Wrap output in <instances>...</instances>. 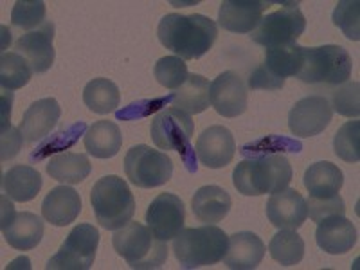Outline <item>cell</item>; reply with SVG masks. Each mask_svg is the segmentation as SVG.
I'll list each match as a JSON object with an SVG mask.
<instances>
[{"label":"cell","instance_id":"obj_26","mask_svg":"<svg viewBox=\"0 0 360 270\" xmlns=\"http://www.w3.org/2000/svg\"><path fill=\"white\" fill-rule=\"evenodd\" d=\"M45 172L51 179L62 182V184H79L85 179H89L92 172V164L89 157L83 153H56L51 157L45 164Z\"/></svg>","mask_w":360,"mask_h":270},{"label":"cell","instance_id":"obj_39","mask_svg":"<svg viewBox=\"0 0 360 270\" xmlns=\"http://www.w3.org/2000/svg\"><path fill=\"white\" fill-rule=\"evenodd\" d=\"M359 82H346L332 92V110L346 117H359L360 94Z\"/></svg>","mask_w":360,"mask_h":270},{"label":"cell","instance_id":"obj_3","mask_svg":"<svg viewBox=\"0 0 360 270\" xmlns=\"http://www.w3.org/2000/svg\"><path fill=\"white\" fill-rule=\"evenodd\" d=\"M229 236L214 224L182 229L173 238V252L182 269L217 265L227 252Z\"/></svg>","mask_w":360,"mask_h":270},{"label":"cell","instance_id":"obj_38","mask_svg":"<svg viewBox=\"0 0 360 270\" xmlns=\"http://www.w3.org/2000/svg\"><path fill=\"white\" fill-rule=\"evenodd\" d=\"M360 2L359 0H340L333 11V24L352 41L360 40Z\"/></svg>","mask_w":360,"mask_h":270},{"label":"cell","instance_id":"obj_20","mask_svg":"<svg viewBox=\"0 0 360 270\" xmlns=\"http://www.w3.org/2000/svg\"><path fill=\"white\" fill-rule=\"evenodd\" d=\"M315 242L328 254H346L356 243V229L344 214L328 217L317 224Z\"/></svg>","mask_w":360,"mask_h":270},{"label":"cell","instance_id":"obj_35","mask_svg":"<svg viewBox=\"0 0 360 270\" xmlns=\"http://www.w3.org/2000/svg\"><path fill=\"white\" fill-rule=\"evenodd\" d=\"M45 2L41 0H18L13 6V27L24 29L25 33L34 31L45 24Z\"/></svg>","mask_w":360,"mask_h":270},{"label":"cell","instance_id":"obj_5","mask_svg":"<svg viewBox=\"0 0 360 270\" xmlns=\"http://www.w3.org/2000/svg\"><path fill=\"white\" fill-rule=\"evenodd\" d=\"M90 204L96 220L107 231L121 229L135 214L134 195L124 179L117 175H107L96 182L90 193Z\"/></svg>","mask_w":360,"mask_h":270},{"label":"cell","instance_id":"obj_34","mask_svg":"<svg viewBox=\"0 0 360 270\" xmlns=\"http://www.w3.org/2000/svg\"><path fill=\"white\" fill-rule=\"evenodd\" d=\"M303 150V144L295 139H288L283 135H266L263 139L254 141V143L245 144L240 148V152L245 157H262L272 155V153H299Z\"/></svg>","mask_w":360,"mask_h":270},{"label":"cell","instance_id":"obj_9","mask_svg":"<svg viewBox=\"0 0 360 270\" xmlns=\"http://www.w3.org/2000/svg\"><path fill=\"white\" fill-rule=\"evenodd\" d=\"M124 173L131 184L143 189L159 188L173 175V160L164 152L137 144L124 157Z\"/></svg>","mask_w":360,"mask_h":270},{"label":"cell","instance_id":"obj_41","mask_svg":"<svg viewBox=\"0 0 360 270\" xmlns=\"http://www.w3.org/2000/svg\"><path fill=\"white\" fill-rule=\"evenodd\" d=\"M173 96H166V98H157V99H141L137 103H131L128 107H124L123 110L115 112V117L121 121H134V119H141L146 117V115L153 114V112L160 110L166 105H172Z\"/></svg>","mask_w":360,"mask_h":270},{"label":"cell","instance_id":"obj_37","mask_svg":"<svg viewBox=\"0 0 360 270\" xmlns=\"http://www.w3.org/2000/svg\"><path fill=\"white\" fill-rule=\"evenodd\" d=\"M157 82L169 90H176L188 79V65L179 56H164L155 63L153 69Z\"/></svg>","mask_w":360,"mask_h":270},{"label":"cell","instance_id":"obj_33","mask_svg":"<svg viewBox=\"0 0 360 270\" xmlns=\"http://www.w3.org/2000/svg\"><path fill=\"white\" fill-rule=\"evenodd\" d=\"M86 124L83 121L70 124L65 130L58 131V134L51 135L49 139H45L40 146L31 153V160H41L49 155H56V153H62L63 150H69L74 144L78 143L79 137L86 134Z\"/></svg>","mask_w":360,"mask_h":270},{"label":"cell","instance_id":"obj_27","mask_svg":"<svg viewBox=\"0 0 360 270\" xmlns=\"http://www.w3.org/2000/svg\"><path fill=\"white\" fill-rule=\"evenodd\" d=\"M123 144V134L112 121H96L85 134V148L96 159H112Z\"/></svg>","mask_w":360,"mask_h":270},{"label":"cell","instance_id":"obj_23","mask_svg":"<svg viewBox=\"0 0 360 270\" xmlns=\"http://www.w3.org/2000/svg\"><path fill=\"white\" fill-rule=\"evenodd\" d=\"M233 207L229 193L220 186H204L191 198L193 214L202 224H218Z\"/></svg>","mask_w":360,"mask_h":270},{"label":"cell","instance_id":"obj_29","mask_svg":"<svg viewBox=\"0 0 360 270\" xmlns=\"http://www.w3.org/2000/svg\"><path fill=\"white\" fill-rule=\"evenodd\" d=\"M304 47L295 41V44L285 45V47H274L266 49L265 62L262 63L266 72H270L274 78L287 79L297 78L299 70L303 67Z\"/></svg>","mask_w":360,"mask_h":270},{"label":"cell","instance_id":"obj_1","mask_svg":"<svg viewBox=\"0 0 360 270\" xmlns=\"http://www.w3.org/2000/svg\"><path fill=\"white\" fill-rule=\"evenodd\" d=\"M160 44L182 60H198L209 53L218 38V27L204 15L169 13L157 27Z\"/></svg>","mask_w":360,"mask_h":270},{"label":"cell","instance_id":"obj_19","mask_svg":"<svg viewBox=\"0 0 360 270\" xmlns=\"http://www.w3.org/2000/svg\"><path fill=\"white\" fill-rule=\"evenodd\" d=\"M60 115H62V107L58 105L54 98H45L34 101L25 110L20 127H18L22 135H24L25 143L33 144L45 139L58 124Z\"/></svg>","mask_w":360,"mask_h":270},{"label":"cell","instance_id":"obj_14","mask_svg":"<svg viewBox=\"0 0 360 270\" xmlns=\"http://www.w3.org/2000/svg\"><path fill=\"white\" fill-rule=\"evenodd\" d=\"M209 99L224 117H238L247 110L249 92L243 79L233 70H225L209 85Z\"/></svg>","mask_w":360,"mask_h":270},{"label":"cell","instance_id":"obj_10","mask_svg":"<svg viewBox=\"0 0 360 270\" xmlns=\"http://www.w3.org/2000/svg\"><path fill=\"white\" fill-rule=\"evenodd\" d=\"M99 245V231L94 225H76L60 250L47 262V270H89L94 263Z\"/></svg>","mask_w":360,"mask_h":270},{"label":"cell","instance_id":"obj_15","mask_svg":"<svg viewBox=\"0 0 360 270\" xmlns=\"http://www.w3.org/2000/svg\"><path fill=\"white\" fill-rule=\"evenodd\" d=\"M270 4L265 0H224L218 9V24L231 33L249 34L258 27Z\"/></svg>","mask_w":360,"mask_h":270},{"label":"cell","instance_id":"obj_32","mask_svg":"<svg viewBox=\"0 0 360 270\" xmlns=\"http://www.w3.org/2000/svg\"><path fill=\"white\" fill-rule=\"evenodd\" d=\"M33 67L17 51L2 53L0 58V85L4 90H18L27 85L33 78Z\"/></svg>","mask_w":360,"mask_h":270},{"label":"cell","instance_id":"obj_2","mask_svg":"<svg viewBox=\"0 0 360 270\" xmlns=\"http://www.w3.org/2000/svg\"><path fill=\"white\" fill-rule=\"evenodd\" d=\"M292 175L294 172L287 157L272 153L242 160L233 172V184L245 197H262L287 189Z\"/></svg>","mask_w":360,"mask_h":270},{"label":"cell","instance_id":"obj_7","mask_svg":"<svg viewBox=\"0 0 360 270\" xmlns=\"http://www.w3.org/2000/svg\"><path fill=\"white\" fill-rule=\"evenodd\" d=\"M353 62L349 53L340 45L304 47L303 67L297 78L310 85H342L352 78Z\"/></svg>","mask_w":360,"mask_h":270},{"label":"cell","instance_id":"obj_8","mask_svg":"<svg viewBox=\"0 0 360 270\" xmlns=\"http://www.w3.org/2000/svg\"><path fill=\"white\" fill-rule=\"evenodd\" d=\"M307 29V18L297 2H285L281 9L269 13L252 31V40L266 49L285 47L297 41Z\"/></svg>","mask_w":360,"mask_h":270},{"label":"cell","instance_id":"obj_31","mask_svg":"<svg viewBox=\"0 0 360 270\" xmlns=\"http://www.w3.org/2000/svg\"><path fill=\"white\" fill-rule=\"evenodd\" d=\"M269 252L281 266H294L304 258V240L294 229H279L269 243Z\"/></svg>","mask_w":360,"mask_h":270},{"label":"cell","instance_id":"obj_18","mask_svg":"<svg viewBox=\"0 0 360 270\" xmlns=\"http://www.w3.org/2000/svg\"><path fill=\"white\" fill-rule=\"evenodd\" d=\"M266 218L278 229L297 231L308 218L307 200L290 188L274 193L266 202Z\"/></svg>","mask_w":360,"mask_h":270},{"label":"cell","instance_id":"obj_17","mask_svg":"<svg viewBox=\"0 0 360 270\" xmlns=\"http://www.w3.org/2000/svg\"><path fill=\"white\" fill-rule=\"evenodd\" d=\"M54 24L53 22H45L41 27L24 33L17 41H15V49L18 54L27 60L37 74H44L53 67L54 63Z\"/></svg>","mask_w":360,"mask_h":270},{"label":"cell","instance_id":"obj_40","mask_svg":"<svg viewBox=\"0 0 360 270\" xmlns=\"http://www.w3.org/2000/svg\"><path fill=\"white\" fill-rule=\"evenodd\" d=\"M307 205H308V214H310V218L315 221V224H319L321 220H324V218L328 217H335V214L346 213V204H344V198L340 197L339 193L330 198L310 197V200L307 202Z\"/></svg>","mask_w":360,"mask_h":270},{"label":"cell","instance_id":"obj_43","mask_svg":"<svg viewBox=\"0 0 360 270\" xmlns=\"http://www.w3.org/2000/svg\"><path fill=\"white\" fill-rule=\"evenodd\" d=\"M247 86L250 90H279L285 86V79L274 78L272 74L266 72L265 67L259 65L250 72Z\"/></svg>","mask_w":360,"mask_h":270},{"label":"cell","instance_id":"obj_6","mask_svg":"<svg viewBox=\"0 0 360 270\" xmlns=\"http://www.w3.org/2000/svg\"><path fill=\"white\" fill-rule=\"evenodd\" d=\"M195 131V121L191 115L175 107L164 108L152 119L150 135L159 150L179 152L189 173H197V153L191 146V137Z\"/></svg>","mask_w":360,"mask_h":270},{"label":"cell","instance_id":"obj_11","mask_svg":"<svg viewBox=\"0 0 360 270\" xmlns=\"http://www.w3.org/2000/svg\"><path fill=\"white\" fill-rule=\"evenodd\" d=\"M2 234L17 250H33L44 238V220L27 211L17 213L13 204L2 198Z\"/></svg>","mask_w":360,"mask_h":270},{"label":"cell","instance_id":"obj_30","mask_svg":"<svg viewBox=\"0 0 360 270\" xmlns=\"http://www.w3.org/2000/svg\"><path fill=\"white\" fill-rule=\"evenodd\" d=\"M121 94L114 82L107 78H94L83 89V103L94 114H112L119 107Z\"/></svg>","mask_w":360,"mask_h":270},{"label":"cell","instance_id":"obj_16","mask_svg":"<svg viewBox=\"0 0 360 270\" xmlns=\"http://www.w3.org/2000/svg\"><path fill=\"white\" fill-rule=\"evenodd\" d=\"M197 152L198 160L209 169L225 168L236 153V143L231 134L229 128L214 124L209 127L198 135L197 139Z\"/></svg>","mask_w":360,"mask_h":270},{"label":"cell","instance_id":"obj_36","mask_svg":"<svg viewBox=\"0 0 360 270\" xmlns=\"http://www.w3.org/2000/svg\"><path fill=\"white\" fill-rule=\"evenodd\" d=\"M333 150L339 159L346 162H359L360 160V123L348 121L337 130L333 137Z\"/></svg>","mask_w":360,"mask_h":270},{"label":"cell","instance_id":"obj_24","mask_svg":"<svg viewBox=\"0 0 360 270\" xmlns=\"http://www.w3.org/2000/svg\"><path fill=\"white\" fill-rule=\"evenodd\" d=\"M2 189L8 198L15 202H29L37 198L41 189V175L33 166L17 164L2 176Z\"/></svg>","mask_w":360,"mask_h":270},{"label":"cell","instance_id":"obj_22","mask_svg":"<svg viewBox=\"0 0 360 270\" xmlns=\"http://www.w3.org/2000/svg\"><path fill=\"white\" fill-rule=\"evenodd\" d=\"M265 243L258 234L242 231L229 236L224 262L233 270H254L265 258Z\"/></svg>","mask_w":360,"mask_h":270},{"label":"cell","instance_id":"obj_21","mask_svg":"<svg viewBox=\"0 0 360 270\" xmlns=\"http://www.w3.org/2000/svg\"><path fill=\"white\" fill-rule=\"evenodd\" d=\"M79 213H82V197L76 189L69 188L67 184L51 189L41 202V217L56 227H65L76 221Z\"/></svg>","mask_w":360,"mask_h":270},{"label":"cell","instance_id":"obj_42","mask_svg":"<svg viewBox=\"0 0 360 270\" xmlns=\"http://www.w3.org/2000/svg\"><path fill=\"white\" fill-rule=\"evenodd\" d=\"M22 143L24 141V135H22L20 128H2V137H0V159L2 162L6 160H11L13 157H17L18 152L22 150Z\"/></svg>","mask_w":360,"mask_h":270},{"label":"cell","instance_id":"obj_28","mask_svg":"<svg viewBox=\"0 0 360 270\" xmlns=\"http://www.w3.org/2000/svg\"><path fill=\"white\" fill-rule=\"evenodd\" d=\"M209 85L211 83L204 76H200V74H189L188 79L172 94V107L188 112L189 115L202 114L211 105V99H209Z\"/></svg>","mask_w":360,"mask_h":270},{"label":"cell","instance_id":"obj_12","mask_svg":"<svg viewBox=\"0 0 360 270\" xmlns=\"http://www.w3.org/2000/svg\"><path fill=\"white\" fill-rule=\"evenodd\" d=\"M333 110L328 98L319 94L299 99L288 114V128L295 137L319 135L332 123Z\"/></svg>","mask_w":360,"mask_h":270},{"label":"cell","instance_id":"obj_25","mask_svg":"<svg viewBox=\"0 0 360 270\" xmlns=\"http://www.w3.org/2000/svg\"><path fill=\"white\" fill-rule=\"evenodd\" d=\"M303 182L304 188L310 193V197L330 198L342 189L344 175L337 164L321 160V162L308 166Z\"/></svg>","mask_w":360,"mask_h":270},{"label":"cell","instance_id":"obj_13","mask_svg":"<svg viewBox=\"0 0 360 270\" xmlns=\"http://www.w3.org/2000/svg\"><path fill=\"white\" fill-rule=\"evenodd\" d=\"M146 224L157 238L168 242L184 229L186 209L184 202L173 193H160L152 204L148 205Z\"/></svg>","mask_w":360,"mask_h":270},{"label":"cell","instance_id":"obj_4","mask_svg":"<svg viewBox=\"0 0 360 270\" xmlns=\"http://www.w3.org/2000/svg\"><path fill=\"white\" fill-rule=\"evenodd\" d=\"M115 252L137 270H155L168 259V245L157 238L148 225L139 221H128L112 236Z\"/></svg>","mask_w":360,"mask_h":270}]
</instances>
